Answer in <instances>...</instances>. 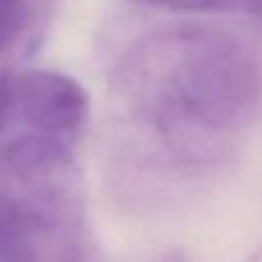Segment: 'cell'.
I'll return each mask as SVG.
<instances>
[{"label":"cell","instance_id":"1","mask_svg":"<svg viewBox=\"0 0 262 262\" xmlns=\"http://www.w3.org/2000/svg\"><path fill=\"white\" fill-rule=\"evenodd\" d=\"M260 95L255 54L211 26L144 35L109 77L121 151L139 177L188 179L216 167L253 121Z\"/></svg>","mask_w":262,"mask_h":262},{"label":"cell","instance_id":"2","mask_svg":"<svg viewBox=\"0 0 262 262\" xmlns=\"http://www.w3.org/2000/svg\"><path fill=\"white\" fill-rule=\"evenodd\" d=\"M77 148L0 142V262H89Z\"/></svg>","mask_w":262,"mask_h":262},{"label":"cell","instance_id":"3","mask_svg":"<svg viewBox=\"0 0 262 262\" xmlns=\"http://www.w3.org/2000/svg\"><path fill=\"white\" fill-rule=\"evenodd\" d=\"M89 95L54 70L16 74L0 102V142L35 139L77 148L89 123Z\"/></svg>","mask_w":262,"mask_h":262},{"label":"cell","instance_id":"4","mask_svg":"<svg viewBox=\"0 0 262 262\" xmlns=\"http://www.w3.org/2000/svg\"><path fill=\"white\" fill-rule=\"evenodd\" d=\"M56 0H0V102L51 24Z\"/></svg>","mask_w":262,"mask_h":262},{"label":"cell","instance_id":"5","mask_svg":"<svg viewBox=\"0 0 262 262\" xmlns=\"http://www.w3.org/2000/svg\"><path fill=\"white\" fill-rule=\"evenodd\" d=\"M142 5L177 12H218V14H262V0H135Z\"/></svg>","mask_w":262,"mask_h":262},{"label":"cell","instance_id":"6","mask_svg":"<svg viewBox=\"0 0 262 262\" xmlns=\"http://www.w3.org/2000/svg\"><path fill=\"white\" fill-rule=\"evenodd\" d=\"M156 262H186V257H183L179 251H169V253H163Z\"/></svg>","mask_w":262,"mask_h":262},{"label":"cell","instance_id":"7","mask_svg":"<svg viewBox=\"0 0 262 262\" xmlns=\"http://www.w3.org/2000/svg\"><path fill=\"white\" fill-rule=\"evenodd\" d=\"M244 262H262V244H260V246H257L255 251H253Z\"/></svg>","mask_w":262,"mask_h":262}]
</instances>
